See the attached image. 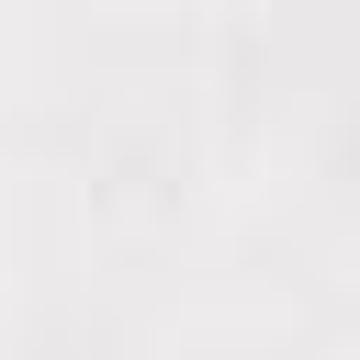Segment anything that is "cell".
<instances>
[]
</instances>
